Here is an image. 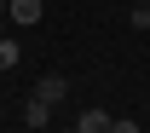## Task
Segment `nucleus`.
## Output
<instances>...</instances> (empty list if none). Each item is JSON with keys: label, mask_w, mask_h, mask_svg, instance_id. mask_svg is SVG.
I'll list each match as a JSON object with an SVG mask.
<instances>
[{"label": "nucleus", "mask_w": 150, "mask_h": 133, "mask_svg": "<svg viewBox=\"0 0 150 133\" xmlns=\"http://www.w3.org/2000/svg\"><path fill=\"white\" fill-rule=\"evenodd\" d=\"M23 122H29V127H46V122H52V104H40V98H29V110H23Z\"/></svg>", "instance_id": "39448f33"}, {"label": "nucleus", "mask_w": 150, "mask_h": 133, "mask_svg": "<svg viewBox=\"0 0 150 133\" xmlns=\"http://www.w3.org/2000/svg\"><path fill=\"white\" fill-rule=\"evenodd\" d=\"M133 29H150V6H133Z\"/></svg>", "instance_id": "423d86ee"}, {"label": "nucleus", "mask_w": 150, "mask_h": 133, "mask_svg": "<svg viewBox=\"0 0 150 133\" xmlns=\"http://www.w3.org/2000/svg\"><path fill=\"white\" fill-rule=\"evenodd\" d=\"M6 12H12V23H40V0H6Z\"/></svg>", "instance_id": "f03ea898"}, {"label": "nucleus", "mask_w": 150, "mask_h": 133, "mask_svg": "<svg viewBox=\"0 0 150 133\" xmlns=\"http://www.w3.org/2000/svg\"><path fill=\"white\" fill-rule=\"evenodd\" d=\"M18 58H23V46L12 35H0V70H18Z\"/></svg>", "instance_id": "20e7f679"}, {"label": "nucleus", "mask_w": 150, "mask_h": 133, "mask_svg": "<svg viewBox=\"0 0 150 133\" xmlns=\"http://www.w3.org/2000/svg\"><path fill=\"white\" fill-rule=\"evenodd\" d=\"M110 133H139V122H127V116H115V122H110Z\"/></svg>", "instance_id": "0eeeda50"}, {"label": "nucleus", "mask_w": 150, "mask_h": 133, "mask_svg": "<svg viewBox=\"0 0 150 133\" xmlns=\"http://www.w3.org/2000/svg\"><path fill=\"white\" fill-rule=\"evenodd\" d=\"M110 122H115V116H104V110H81L75 133H110Z\"/></svg>", "instance_id": "7ed1b4c3"}, {"label": "nucleus", "mask_w": 150, "mask_h": 133, "mask_svg": "<svg viewBox=\"0 0 150 133\" xmlns=\"http://www.w3.org/2000/svg\"><path fill=\"white\" fill-rule=\"evenodd\" d=\"M64 93H69V81H64V75H40V87H35L40 104H64Z\"/></svg>", "instance_id": "f257e3e1"}]
</instances>
